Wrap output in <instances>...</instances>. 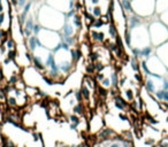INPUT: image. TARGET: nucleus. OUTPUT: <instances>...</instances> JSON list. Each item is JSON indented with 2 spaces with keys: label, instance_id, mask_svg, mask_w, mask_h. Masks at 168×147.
<instances>
[{
  "label": "nucleus",
  "instance_id": "f8f14e48",
  "mask_svg": "<svg viewBox=\"0 0 168 147\" xmlns=\"http://www.w3.org/2000/svg\"><path fill=\"white\" fill-rule=\"evenodd\" d=\"M168 9V0H155V14H161Z\"/></svg>",
  "mask_w": 168,
  "mask_h": 147
},
{
  "label": "nucleus",
  "instance_id": "9d476101",
  "mask_svg": "<svg viewBox=\"0 0 168 147\" xmlns=\"http://www.w3.org/2000/svg\"><path fill=\"white\" fill-rule=\"evenodd\" d=\"M157 57L162 61V63L167 67L168 69V40L163 44L159 45L157 48Z\"/></svg>",
  "mask_w": 168,
  "mask_h": 147
},
{
  "label": "nucleus",
  "instance_id": "4468645a",
  "mask_svg": "<svg viewBox=\"0 0 168 147\" xmlns=\"http://www.w3.org/2000/svg\"><path fill=\"white\" fill-rule=\"evenodd\" d=\"M124 96L127 98L128 103H131V101L135 99V91L132 89H127L124 91Z\"/></svg>",
  "mask_w": 168,
  "mask_h": 147
},
{
  "label": "nucleus",
  "instance_id": "f3484780",
  "mask_svg": "<svg viewBox=\"0 0 168 147\" xmlns=\"http://www.w3.org/2000/svg\"><path fill=\"white\" fill-rule=\"evenodd\" d=\"M159 15H160V21L163 22V23L168 26V9H166L165 12H162V13L159 14Z\"/></svg>",
  "mask_w": 168,
  "mask_h": 147
},
{
  "label": "nucleus",
  "instance_id": "6e6552de",
  "mask_svg": "<svg viewBox=\"0 0 168 147\" xmlns=\"http://www.w3.org/2000/svg\"><path fill=\"white\" fill-rule=\"evenodd\" d=\"M104 127H105V120L103 118V116L99 115V114H93L91 116L90 121H89V127H88L91 134H96Z\"/></svg>",
  "mask_w": 168,
  "mask_h": 147
},
{
  "label": "nucleus",
  "instance_id": "423d86ee",
  "mask_svg": "<svg viewBox=\"0 0 168 147\" xmlns=\"http://www.w3.org/2000/svg\"><path fill=\"white\" fill-rule=\"evenodd\" d=\"M21 78L22 81L24 82L26 85L29 86H36L40 81H43V74L39 70H37L33 64L31 66H28L26 68H23L21 71Z\"/></svg>",
  "mask_w": 168,
  "mask_h": 147
},
{
  "label": "nucleus",
  "instance_id": "aec40b11",
  "mask_svg": "<svg viewBox=\"0 0 168 147\" xmlns=\"http://www.w3.org/2000/svg\"><path fill=\"white\" fill-rule=\"evenodd\" d=\"M159 147H168V137L167 138H163V139H160Z\"/></svg>",
  "mask_w": 168,
  "mask_h": 147
},
{
  "label": "nucleus",
  "instance_id": "7ed1b4c3",
  "mask_svg": "<svg viewBox=\"0 0 168 147\" xmlns=\"http://www.w3.org/2000/svg\"><path fill=\"white\" fill-rule=\"evenodd\" d=\"M149 33L151 44L157 47L168 40V26L159 20L150 23Z\"/></svg>",
  "mask_w": 168,
  "mask_h": 147
},
{
  "label": "nucleus",
  "instance_id": "dca6fc26",
  "mask_svg": "<svg viewBox=\"0 0 168 147\" xmlns=\"http://www.w3.org/2000/svg\"><path fill=\"white\" fill-rule=\"evenodd\" d=\"M163 94H165V90H162V89H159L158 91H155L154 92L155 99H157L158 101H163Z\"/></svg>",
  "mask_w": 168,
  "mask_h": 147
},
{
  "label": "nucleus",
  "instance_id": "39448f33",
  "mask_svg": "<svg viewBox=\"0 0 168 147\" xmlns=\"http://www.w3.org/2000/svg\"><path fill=\"white\" fill-rule=\"evenodd\" d=\"M130 8L137 16L150 19L155 14V0H129Z\"/></svg>",
  "mask_w": 168,
  "mask_h": 147
},
{
  "label": "nucleus",
  "instance_id": "2eb2a0df",
  "mask_svg": "<svg viewBox=\"0 0 168 147\" xmlns=\"http://www.w3.org/2000/svg\"><path fill=\"white\" fill-rule=\"evenodd\" d=\"M99 85L103 86L105 89H108V87H112V84H110V77H104L103 79L99 82Z\"/></svg>",
  "mask_w": 168,
  "mask_h": 147
},
{
  "label": "nucleus",
  "instance_id": "412c9836",
  "mask_svg": "<svg viewBox=\"0 0 168 147\" xmlns=\"http://www.w3.org/2000/svg\"><path fill=\"white\" fill-rule=\"evenodd\" d=\"M110 147H121V144L119 141H112V144L110 145Z\"/></svg>",
  "mask_w": 168,
  "mask_h": 147
},
{
  "label": "nucleus",
  "instance_id": "20e7f679",
  "mask_svg": "<svg viewBox=\"0 0 168 147\" xmlns=\"http://www.w3.org/2000/svg\"><path fill=\"white\" fill-rule=\"evenodd\" d=\"M36 37L40 43V45L48 48L50 51H53L54 48H57L59 45L62 43L60 32L50 30V29H45V28H40L38 33L36 35Z\"/></svg>",
  "mask_w": 168,
  "mask_h": 147
},
{
  "label": "nucleus",
  "instance_id": "393cba45",
  "mask_svg": "<svg viewBox=\"0 0 168 147\" xmlns=\"http://www.w3.org/2000/svg\"><path fill=\"white\" fill-rule=\"evenodd\" d=\"M84 145H85V144H78V145H76L75 147H84Z\"/></svg>",
  "mask_w": 168,
  "mask_h": 147
},
{
  "label": "nucleus",
  "instance_id": "5701e85b",
  "mask_svg": "<svg viewBox=\"0 0 168 147\" xmlns=\"http://www.w3.org/2000/svg\"><path fill=\"white\" fill-rule=\"evenodd\" d=\"M163 101L168 103V90H165V94H163Z\"/></svg>",
  "mask_w": 168,
  "mask_h": 147
},
{
  "label": "nucleus",
  "instance_id": "4be33fe9",
  "mask_svg": "<svg viewBox=\"0 0 168 147\" xmlns=\"http://www.w3.org/2000/svg\"><path fill=\"white\" fill-rule=\"evenodd\" d=\"M57 147H70L69 145H67V144H65V142H57Z\"/></svg>",
  "mask_w": 168,
  "mask_h": 147
},
{
  "label": "nucleus",
  "instance_id": "f257e3e1",
  "mask_svg": "<svg viewBox=\"0 0 168 147\" xmlns=\"http://www.w3.org/2000/svg\"><path fill=\"white\" fill-rule=\"evenodd\" d=\"M36 15L39 26L54 31H60L66 22V14L52 8L46 4L39 6Z\"/></svg>",
  "mask_w": 168,
  "mask_h": 147
},
{
  "label": "nucleus",
  "instance_id": "ddd939ff",
  "mask_svg": "<svg viewBox=\"0 0 168 147\" xmlns=\"http://www.w3.org/2000/svg\"><path fill=\"white\" fill-rule=\"evenodd\" d=\"M144 86H145L146 92L150 93V94H154V92L157 91V89H155V82L153 81V79H151V78H149V79L145 81Z\"/></svg>",
  "mask_w": 168,
  "mask_h": 147
},
{
  "label": "nucleus",
  "instance_id": "f03ea898",
  "mask_svg": "<svg viewBox=\"0 0 168 147\" xmlns=\"http://www.w3.org/2000/svg\"><path fill=\"white\" fill-rule=\"evenodd\" d=\"M110 21L117 29L119 37L124 36L127 31V14L123 9V6L120 0H112L110 6Z\"/></svg>",
  "mask_w": 168,
  "mask_h": 147
},
{
  "label": "nucleus",
  "instance_id": "6ab92c4d",
  "mask_svg": "<svg viewBox=\"0 0 168 147\" xmlns=\"http://www.w3.org/2000/svg\"><path fill=\"white\" fill-rule=\"evenodd\" d=\"M69 121L71 123H75V124H78L79 121H81V116L76 115V114H73V115H69Z\"/></svg>",
  "mask_w": 168,
  "mask_h": 147
},
{
  "label": "nucleus",
  "instance_id": "b1692460",
  "mask_svg": "<svg viewBox=\"0 0 168 147\" xmlns=\"http://www.w3.org/2000/svg\"><path fill=\"white\" fill-rule=\"evenodd\" d=\"M69 128H70V130H73V131H75V130H77V124H75V123H70Z\"/></svg>",
  "mask_w": 168,
  "mask_h": 147
},
{
  "label": "nucleus",
  "instance_id": "0eeeda50",
  "mask_svg": "<svg viewBox=\"0 0 168 147\" xmlns=\"http://www.w3.org/2000/svg\"><path fill=\"white\" fill-rule=\"evenodd\" d=\"M76 0H45V4L64 14H69L74 11Z\"/></svg>",
  "mask_w": 168,
  "mask_h": 147
},
{
  "label": "nucleus",
  "instance_id": "1a4fd4ad",
  "mask_svg": "<svg viewBox=\"0 0 168 147\" xmlns=\"http://www.w3.org/2000/svg\"><path fill=\"white\" fill-rule=\"evenodd\" d=\"M117 134V132L113 128L104 127L99 132L96 133V138H97V141L100 142V141H103V140H112Z\"/></svg>",
  "mask_w": 168,
  "mask_h": 147
},
{
  "label": "nucleus",
  "instance_id": "a211bd4d",
  "mask_svg": "<svg viewBox=\"0 0 168 147\" xmlns=\"http://www.w3.org/2000/svg\"><path fill=\"white\" fill-rule=\"evenodd\" d=\"M74 98H75L76 103H84L83 96H82V93H81V91H79V90H77L76 92H74Z\"/></svg>",
  "mask_w": 168,
  "mask_h": 147
},
{
  "label": "nucleus",
  "instance_id": "9b49d317",
  "mask_svg": "<svg viewBox=\"0 0 168 147\" xmlns=\"http://www.w3.org/2000/svg\"><path fill=\"white\" fill-rule=\"evenodd\" d=\"M73 113L78 116H85L86 113V107L83 103H76L73 106Z\"/></svg>",
  "mask_w": 168,
  "mask_h": 147
},
{
  "label": "nucleus",
  "instance_id": "bb28decb",
  "mask_svg": "<svg viewBox=\"0 0 168 147\" xmlns=\"http://www.w3.org/2000/svg\"><path fill=\"white\" fill-rule=\"evenodd\" d=\"M98 147H101V146H98Z\"/></svg>",
  "mask_w": 168,
  "mask_h": 147
},
{
  "label": "nucleus",
  "instance_id": "a878e982",
  "mask_svg": "<svg viewBox=\"0 0 168 147\" xmlns=\"http://www.w3.org/2000/svg\"><path fill=\"white\" fill-rule=\"evenodd\" d=\"M151 147H159V146H157L155 144H153V145H151Z\"/></svg>",
  "mask_w": 168,
  "mask_h": 147
}]
</instances>
